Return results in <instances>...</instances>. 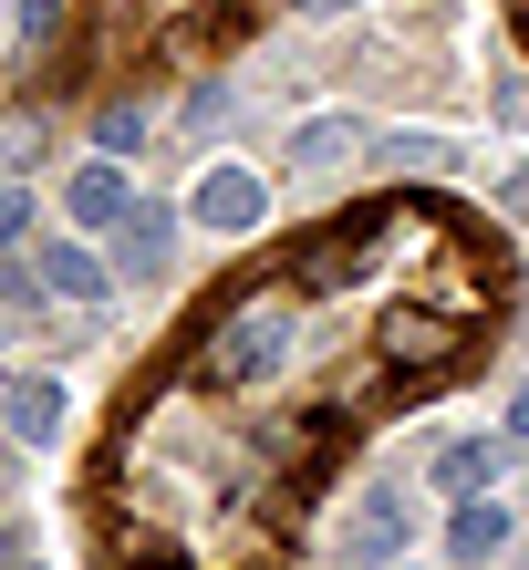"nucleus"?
I'll return each mask as SVG.
<instances>
[{
    "label": "nucleus",
    "mask_w": 529,
    "mask_h": 570,
    "mask_svg": "<svg viewBox=\"0 0 529 570\" xmlns=\"http://www.w3.org/2000/svg\"><path fill=\"white\" fill-rule=\"evenodd\" d=\"M291 343H302L291 301H281V291H259L249 312H228V322L208 332V384H271L281 363H291Z\"/></svg>",
    "instance_id": "f257e3e1"
},
{
    "label": "nucleus",
    "mask_w": 529,
    "mask_h": 570,
    "mask_svg": "<svg viewBox=\"0 0 529 570\" xmlns=\"http://www.w3.org/2000/svg\"><path fill=\"white\" fill-rule=\"evenodd\" d=\"M374 353L394 363V374H437V363H457V312L384 301V312H374Z\"/></svg>",
    "instance_id": "f03ea898"
},
{
    "label": "nucleus",
    "mask_w": 529,
    "mask_h": 570,
    "mask_svg": "<svg viewBox=\"0 0 529 570\" xmlns=\"http://www.w3.org/2000/svg\"><path fill=\"white\" fill-rule=\"evenodd\" d=\"M187 218L197 228H218V239H249L259 218H271V187H259V166H208L187 197Z\"/></svg>",
    "instance_id": "7ed1b4c3"
},
{
    "label": "nucleus",
    "mask_w": 529,
    "mask_h": 570,
    "mask_svg": "<svg viewBox=\"0 0 529 570\" xmlns=\"http://www.w3.org/2000/svg\"><path fill=\"white\" fill-rule=\"evenodd\" d=\"M31 281H42V301H62V312H105V291H115V271L84 239H31Z\"/></svg>",
    "instance_id": "20e7f679"
},
{
    "label": "nucleus",
    "mask_w": 529,
    "mask_h": 570,
    "mask_svg": "<svg viewBox=\"0 0 529 570\" xmlns=\"http://www.w3.org/2000/svg\"><path fill=\"white\" fill-rule=\"evenodd\" d=\"M363 156H374V125L363 115H302L291 125V166H302V177H343Z\"/></svg>",
    "instance_id": "39448f33"
},
{
    "label": "nucleus",
    "mask_w": 529,
    "mask_h": 570,
    "mask_svg": "<svg viewBox=\"0 0 529 570\" xmlns=\"http://www.w3.org/2000/svg\"><path fill=\"white\" fill-rule=\"evenodd\" d=\"M405 540H415V519H405V498H394V488H374V498L343 519V560H353V570H394V560H405Z\"/></svg>",
    "instance_id": "423d86ee"
},
{
    "label": "nucleus",
    "mask_w": 529,
    "mask_h": 570,
    "mask_svg": "<svg viewBox=\"0 0 529 570\" xmlns=\"http://www.w3.org/2000/svg\"><path fill=\"white\" fill-rule=\"evenodd\" d=\"M425 478H437L447 498H499V478H509V435H447Z\"/></svg>",
    "instance_id": "0eeeda50"
},
{
    "label": "nucleus",
    "mask_w": 529,
    "mask_h": 570,
    "mask_svg": "<svg viewBox=\"0 0 529 570\" xmlns=\"http://www.w3.org/2000/svg\"><path fill=\"white\" fill-rule=\"evenodd\" d=\"M167 249H177V208L136 197V208L115 218V271H125V281H156V271H167Z\"/></svg>",
    "instance_id": "6e6552de"
},
{
    "label": "nucleus",
    "mask_w": 529,
    "mask_h": 570,
    "mask_svg": "<svg viewBox=\"0 0 529 570\" xmlns=\"http://www.w3.org/2000/svg\"><path fill=\"white\" fill-rule=\"evenodd\" d=\"M0 415H11V435H21V446H62V425H74V394H62L52 374H11Z\"/></svg>",
    "instance_id": "1a4fd4ad"
},
{
    "label": "nucleus",
    "mask_w": 529,
    "mask_h": 570,
    "mask_svg": "<svg viewBox=\"0 0 529 570\" xmlns=\"http://www.w3.org/2000/svg\"><path fill=\"white\" fill-rule=\"evenodd\" d=\"M62 208H74V228H115L125 208H136V187H125V156H94L62 177Z\"/></svg>",
    "instance_id": "9d476101"
},
{
    "label": "nucleus",
    "mask_w": 529,
    "mask_h": 570,
    "mask_svg": "<svg viewBox=\"0 0 529 570\" xmlns=\"http://www.w3.org/2000/svg\"><path fill=\"white\" fill-rule=\"evenodd\" d=\"M374 166H384V177H457L468 146L437 136V125H394V136H374Z\"/></svg>",
    "instance_id": "9b49d317"
},
{
    "label": "nucleus",
    "mask_w": 529,
    "mask_h": 570,
    "mask_svg": "<svg viewBox=\"0 0 529 570\" xmlns=\"http://www.w3.org/2000/svg\"><path fill=\"white\" fill-rule=\"evenodd\" d=\"M447 550L468 560V570H488V560L509 550V509H499V498H457V519H447Z\"/></svg>",
    "instance_id": "f8f14e48"
},
{
    "label": "nucleus",
    "mask_w": 529,
    "mask_h": 570,
    "mask_svg": "<svg viewBox=\"0 0 529 570\" xmlns=\"http://www.w3.org/2000/svg\"><path fill=\"white\" fill-rule=\"evenodd\" d=\"M353 259H363V218L343 228V239H322V249H302V291H343V281H353Z\"/></svg>",
    "instance_id": "ddd939ff"
},
{
    "label": "nucleus",
    "mask_w": 529,
    "mask_h": 570,
    "mask_svg": "<svg viewBox=\"0 0 529 570\" xmlns=\"http://www.w3.org/2000/svg\"><path fill=\"white\" fill-rule=\"evenodd\" d=\"M42 136H52V125L31 115V105H21V115H0V166H11V177H21V166L42 156Z\"/></svg>",
    "instance_id": "4468645a"
},
{
    "label": "nucleus",
    "mask_w": 529,
    "mask_h": 570,
    "mask_svg": "<svg viewBox=\"0 0 529 570\" xmlns=\"http://www.w3.org/2000/svg\"><path fill=\"white\" fill-rule=\"evenodd\" d=\"M136 146H146V115L115 105V115H105V156H136Z\"/></svg>",
    "instance_id": "2eb2a0df"
},
{
    "label": "nucleus",
    "mask_w": 529,
    "mask_h": 570,
    "mask_svg": "<svg viewBox=\"0 0 529 570\" xmlns=\"http://www.w3.org/2000/svg\"><path fill=\"white\" fill-rule=\"evenodd\" d=\"M21 239H31V197L0 187V249H21Z\"/></svg>",
    "instance_id": "dca6fc26"
},
{
    "label": "nucleus",
    "mask_w": 529,
    "mask_h": 570,
    "mask_svg": "<svg viewBox=\"0 0 529 570\" xmlns=\"http://www.w3.org/2000/svg\"><path fill=\"white\" fill-rule=\"evenodd\" d=\"M52 21H62V0H21V42H52Z\"/></svg>",
    "instance_id": "f3484780"
},
{
    "label": "nucleus",
    "mask_w": 529,
    "mask_h": 570,
    "mask_svg": "<svg viewBox=\"0 0 529 570\" xmlns=\"http://www.w3.org/2000/svg\"><path fill=\"white\" fill-rule=\"evenodd\" d=\"M499 208H509V218L529 228V166H509V177H499Z\"/></svg>",
    "instance_id": "a211bd4d"
},
{
    "label": "nucleus",
    "mask_w": 529,
    "mask_h": 570,
    "mask_svg": "<svg viewBox=\"0 0 529 570\" xmlns=\"http://www.w3.org/2000/svg\"><path fill=\"white\" fill-rule=\"evenodd\" d=\"M509 446H529V384L509 394Z\"/></svg>",
    "instance_id": "6ab92c4d"
},
{
    "label": "nucleus",
    "mask_w": 529,
    "mask_h": 570,
    "mask_svg": "<svg viewBox=\"0 0 529 570\" xmlns=\"http://www.w3.org/2000/svg\"><path fill=\"white\" fill-rule=\"evenodd\" d=\"M0 570H31V560H21V540H11V529H0Z\"/></svg>",
    "instance_id": "aec40b11"
},
{
    "label": "nucleus",
    "mask_w": 529,
    "mask_h": 570,
    "mask_svg": "<svg viewBox=\"0 0 529 570\" xmlns=\"http://www.w3.org/2000/svg\"><path fill=\"white\" fill-rule=\"evenodd\" d=\"M302 11H353V0H302Z\"/></svg>",
    "instance_id": "412c9836"
}]
</instances>
